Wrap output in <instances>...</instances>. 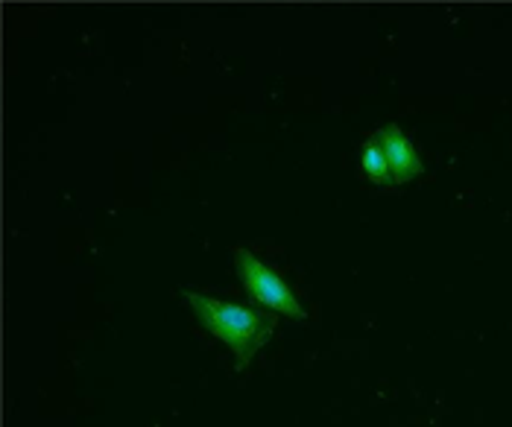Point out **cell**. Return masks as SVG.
Here are the masks:
<instances>
[{
  "label": "cell",
  "instance_id": "6da1fadb",
  "mask_svg": "<svg viewBox=\"0 0 512 427\" xmlns=\"http://www.w3.org/2000/svg\"><path fill=\"white\" fill-rule=\"evenodd\" d=\"M182 293L191 302L199 322L217 340H223L229 349L235 351L237 366H246L276 331V313H261L252 311V308L229 305V302L202 296V293H194V290H182Z\"/></svg>",
  "mask_w": 512,
  "mask_h": 427
},
{
  "label": "cell",
  "instance_id": "7a4b0ae2",
  "mask_svg": "<svg viewBox=\"0 0 512 427\" xmlns=\"http://www.w3.org/2000/svg\"><path fill=\"white\" fill-rule=\"evenodd\" d=\"M235 261L237 272H240V278H243V287H246V293H249L252 302L270 308L273 313H284V316H290V319H305V316H308L305 308L299 305V299L290 293L287 281L270 270L264 261H258V258H255L252 252H246V249H237Z\"/></svg>",
  "mask_w": 512,
  "mask_h": 427
},
{
  "label": "cell",
  "instance_id": "3957f363",
  "mask_svg": "<svg viewBox=\"0 0 512 427\" xmlns=\"http://www.w3.org/2000/svg\"><path fill=\"white\" fill-rule=\"evenodd\" d=\"M375 141L381 144L384 158H387V164H390V173H393V182H398V185L416 179V176L425 170V164H422V158L416 153V147L407 141V135H404L398 126H384V129H378V132H375Z\"/></svg>",
  "mask_w": 512,
  "mask_h": 427
},
{
  "label": "cell",
  "instance_id": "277c9868",
  "mask_svg": "<svg viewBox=\"0 0 512 427\" xmlns=\"http://www.w3.org/2000/svg\"><path fill=\"white\" fill-rule=\"evenodd\" d=\"M363 173L375 182V185H393V173H390V164L384 158V150L375 138L366 141L363 147Z\"/></svg>",
  "mask_w": 512,
  "mask_h": 427
}]
</instances>
